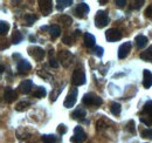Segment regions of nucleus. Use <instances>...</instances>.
<instances>
[{"instance_id": "obj_1", "label": "nucleus", "mask_w": 152, "mask_h": 143, "mask_svg": "<svg viewBox=\"0 0 152 143\" xmlns=\"http://www.w3.org/2000/svg\"><path fill=\"white\" fill-rule=\"evenodd\" d=\"M82 102L86 105V106H101L102 105V99L99 96H97L93 93H87L86 95H83L82 97Z\"/></svg>"}, {"instance_id": "obj_2", "label": "nucleus", "mask_w": 152, "mask_h": 143, "mask_svg": "<svg viewBox=\"0 0 152 143\" xmlns=\"http://www.w3.org/2000/svg\"><path fill=\"white\" fill-rule=\"evenodd\" d=\"M109 24V15L105 11H98L95 15V25L97 28H103Z\"/></svg>"}, {"instance_id": "obj_3", "label": "nucleus", "mask_w": 152, "mask_h": 143, "mask_svg": "<svg viewBox=\"0 0 152 143\" xmlns=\"http://www.w3.org/2000/svg\"><path fill=\"white\" fill-rule=\"evenodd\" d=\"M72 82L75 86H82L86 83V74L81 68H76L73 72V76H72Z\"/></svg>"}, {"instance_id": "obj_4", "label": "nucleus", "mask_w": 152, "mask_h": 143, "mask_svg": "<svg viewBox=\"0 0 152 143\" xmlns=\"http://www.w3.org/2000/svg\"><path fill=\"white\" fill-rule=\"evenodd\" d=\"M77 94H78V91L76 88H72V89L69 90V93H68V95L66 96V99H64V102H63V106L66 108H72L74 105L76 103V100H77Z\"/></svg>"}, {"instance_id": "obj_5", "label": "nucleus", "mask_w": 152, "mask_h": 143, "mask_svg": "<svg viewBox=\"0 0 152 143\" xmlns=\"http://www.w3.org/2000/svg\"><path fill=\"white\" fill-rule=\"evenodd\" d=\"M87 135L84 133V130L82 129V127H76L74 129V136H72L70 142L73 143H82L86 141Z\"/></svg>"}, {"instance_id": "obj_6", "label": "nucleus", "mask_w": 152, "mask_h": 143, "mask_svg": "<svg viewBox=\"0 0 152 143\" xmlns=\"http://www.w3.org/2000/svg\"><path fill=\"white\" fill-rule=\"evenodd\" d=\"M27 51H28L29 55H31L34 60H37V61H42L43 57H45V55H46V52H45L41 47H38V46L29 47Z\"/></svg>"}, {"instance_id": "obj_7", "label": "nucleus", "mask_w": 152, "mask_h": 143, "mask_svg": "<svg viewBox=\"0 0 152 143\" xmlns=\"http://www.w3.org/2000/svg\"><path fill=\"white\" fill-rule=\"evenodd\" d=\"M105 39L109 41V42H115V41H118L122 39V33L121 31L116 29V28H110L105 32Z\"/></svg>"}, {"instance_id": "obj_8", "label": "nucleus", "mask_w": 152, "mask_h": 143, "mask_svg": "<svg viewBox=\"0 0 152 143\" xmlns=\"http://www.w3.org/2000/svg\"><path fill=\"white\" fill-rule=\"evenodd\" d=\"M58 59H60V61L62 62V65H63L64 67H68V66L70 65V62H72L73 55H72V53H70L69 51L62 49V51H60V53H58Z\"/></svg>"}, {"instance_id": "obj_9", "label": "nucleus", "mask_w": 152, "mask_h": 143, "mask_svg": "<svg viewBox=\"0 0 152 143\" xmlns=\"http://www.w3.org/2000/svg\"><path fill=\"white\" fill-rule=\"evenodd\" d=\"M39 4H40V10H41L43 15L47 17V15H49L52 13V11H53V2L50 0H43V1L40 0Z\"/></svg>"}, {"instance_id": "obj_10", "label": "nucleus", "mask_w": 152, "mask_h": 143, "mask_svg": "<svg viewBox=\"0 0 152 143\" xmlns=\"http://www.w3.org/2000/svg\"><path fill=\"white\" fill-rule=\"evenodd\" d=\"M89 6L86 2H80L75 8V14L78 18H86L87 14L89 13Z\"/></svg>"}, {"instance_id": "obj_11", "label": "nucleus", "mask_w": 152, "mask_h": 143, "mask_svg": "<svg viewBox=\"0 0 152 143\" xmlns=\"http://www.w3.org/2000/svg\"><path fill=\"white\" fill-rule=\"evenodd\" d=\"M31 69H32V65L27 60L21 59L20 61H18V72H19V74H21V75L27 74Z\"/></svg>"}, {"instance_id": "obj_12", "label": "nucleus", "mask_w": 152, "mask_h": 143, "mask_svg": "<svg viewBox=\"0 0 152 143\" xmlns=\"http://www.w3.org/2000/svg\"><path fill=\"white\" fill-rule=\"evenodd\" d=\"M131 52V43L130 42H125L123 45H121V47L118 48V57L119 59H124L126 57L129 53Z\"/></svg>"}, {"instance_id": "obj_13", "label": "nucleus", "mask_w": 152, "mask_h": 143, "mask_svg": "<svg viewBox=\"0 0 152 143\" xmlns=\"http://www.w3.org/2000/svg\"><path fill=\"white\" fill-rule=\"evenodd\" d=\"M33 88V82L32 80H23L19 86V90L21 94H28Z\"/></svg>"}, {"instance_id": "obj_14", "label": "nucleus", "mask_w": 152, "mask_h": 143, "mask_svg": "<svg viewBox=\"0 0 152 143\" xmlns=\"http://www.w3.org/2000/svg\"><path fill=\"white\" fill-rule=\"evenodd\" d=\"M4 97H5V101H6V102L11 103V102H13V101L17 99V93H15V90L14 89H12V88L7 87V88L5 89Z\"/></svg>"}, {"instance_id": "obj_15", "label": "nucleus", "mask_w": 152, "mask_h": 143, "mask_svg": "<svg viewBox=\"0 0 152 143\" xmlns=\"http://www.w3.org/2000/svg\"><path fill=\"white\" fill-rule=\"evenodd\" d=\"M143 75H144V80H143V86L148 89V88H150L152 86V73L149 69H145L144 73H143Z\"/></svg>"}, {"instance_id": "obj_16", "label": "nucleus", "mask_w": 152, "mask_h": 143, "mask_svg": "<svg viewBox=\"0 0 152 143\" xmlns=\"http://www.w3.org/2000/svg\"><path fill=\"white\" fill-rule=\"evenodd\" d=\"M149 42V39L145 35H137L134 38V43L137 48H144Z\"/></svg>"}, {"instance_id": "obj_17", "label": "nucleus", "mask_w": 152, "mask_h": 143, "mask_svg": "<svg viewBox=\"0 0 152 143\" xmlns=\"http://www.w3.org/2000/svg\"><path fill=\"white\" fill-rule=\"evenodd\" d=\"M95 42H96V39L95 36L90 33H86L84 34V46L88 47V48H91L95 46Z\"/></svg>"}, {"instance_id": "obj_18", "label": "nucleus", "mask_w": 152, "mask_h": 143, "mask_svg": "<svg viewBox=\"0 0 152 143\" xmlns=\"http://www.w3.org/2000/svg\"><path fill=\"white\" fill-rule=\"evenodd\" d=\"M86 114H87V111H86V109L84 108H76L75 110L73 111V114H72V117L73 119H75V120H82V119H84L86 117Z\"/></svg>"}, {"instance_id": "obj_19", "label": "nucleus", "mask_w": 152, "mask_h": 143, "mask_svg": "<svg viewBox=\"0 0 152 143\" xmlns=\"http://www.w3.org/2000/svg\"><path fill=\"white\" fill-rule=\"evenodd\" d=\"M140 59H143L145 61H152V45L149 48H146V51L140 53Z\"/></svg>"}, {"instance_id": "obj_20", "label": "nucleus", "mask_w": 152, "mask_h": 143, "mask_svg": "<svg viewBox=\"0 0 152 143\" xmlns=\"http://www.w3.org/2000/svg\"><path fill=\"white\" fill-rule=\"evenodd\" d=\"M139 120H140L142 123L150 127V125H152V114H142Z\"/></svg>"}, {"instance_id": "obj_21", "label": "nucleus", "mask_w": 152, "mask_h": 143, "mask_svg": "<svg viewBox=\"0 0 152 143\" xmlns=\"http://www.w3.org/2000/svg\"><path fill=\"white\" fill-rule=\"evenodd\" d=\"M60 33H61V28H60L57 25H54V26H52V27L49 28V34H50V36H52L53 39L57 38V36L60 35Z\"/></svg>"}, {"instance_id": "obj_22", "label": "nucleus", "mask_w": 152, "mask_h": 143, "mask_svg": "<svg viewBox=\"0 0 152 143\" xmlns=\"http://www.w3.org/2000/svg\"><path fill=\"white\" fill-rule=\"evenodd\" d=\"M57 10H62L64 7H68L70 5H73V0H57Z\"/></svg>"}, {"instance_id": "obj_23", "label": "nucleus", "mask_w": 152, "mask_h": 143, "mask_svg": "<svg viewBox=\"0 0 152 143\" xmlns=\"http://www.w3.org/2000/svg\"><path fill=\"white\" fill-rule=\"evenodd\" d=\"M46 94H47V91H46V89L43 87H37L34 89L33 96H35V97H45Z\"/></svg>"}, {"instance_id": "obj_24", "label": "nucleus", "mask_w": 152, "mask_h": 143, "mask_svg": "<svg viewBox=\"0 0 152 143\" xmlns=\"http://www.w3.org/2000/svg\"><path fill=\"white\" fill-rule=\"evenodd\" d=\"M58 21H60V22H62L64 26H70V25L73 24V19L70 18L69 15H66V14L61 15V17L58 18Z\"/></svg>"}, {"instance_id": "obj_25", "label": "nucleus", "mask_w": 152, "mask_h": 143, "mask_svg": "<svg viewBox=\"0 0 152 143\" xmlns=\"http://www.w3.org/2000/svg\"><path fill=\"white\" fill-rule=\"evenodd\" d=\"M110 111L114 114V115H119L121 114V105L119 103H117V102H113L111 105H110Z\"/></svg>"}, {"instance_id": "obj_26", "label": "nucleus", "mask_w": 152, "mask_h": 143, "mask_svg": "<svg viewBox=\"0 0 152 143\" xmlns=\"http://www.w3.org/2000/svg\"><path fill=\"white\" fill-rule=\"evenodd\" d=\"M57 139L54 135H42V142L43 143H56Z\"/></svg>"}, {"instance_id": "obj_27", "label": "nucleus", "mask_w": 152, "mask_h": 143, "mask_svg": "<svg viewBox=\"0 0 152 143\" xmlns=\"http://www.w3.org/2000/svg\"><path fill=\"white\" fill-rule=\"evenodd\" d=\"M12 40H13V43H15V45L20 43L22 41V35H21V33L19 31H14V33L12 35Z\"/></svg>"}, {"instance_id": "obj_28", "label": "nucleus", "mask_w": 152, "mask_h": 143, "mask_svg": "<svg viewBox=\"0 0 152 143\" xmlns=\"http://www.w3.org/2000/svg\"><path fill=\"white\" fill-rule=\"evenodd\" d=\"M8 29H10V25H8V22H6V21H1V22H0V33L4 35V34H6V33L8 32Z\"/></svg>"}, {"instance_id": "obj_29", "label": "nucleus", "mask_w": 152, "mask_h": 143, "mask_svg": "<svg viewBox=\"0 0 152 143\" xmlns=\"http://www.w3.org/2000/svg\"><path fill=\"white\" fill-rule=\"evenodd\" d=\"M142 114H152V101H148V102L144 105Z\"/></svg>"}, {"instance_id": "obj_30", "label": "nucleus", "mask_w": 152, "mask_h": 143, "mask_svg": "<svg viewBox=\"0 0 152 143\" xmlns=\"http://www.w3.org/2000/svg\"><path fill=\"white\" fill-rule=\"evenodd\" d=\"M35 20H37V17H35L34 14H26V15H25V21H26V24H27L28 26L33 25Z\"/></svg>"}, {"instance_id": "obj_31", "label": "nucleus", "mask_w": 152, "mask_h": 143, "mask_svg": "<svg viewBox=\"0 0 152 143\" xmlns=\"http://www.w3.org/2000/svg\"><path fill=\"white\" fill-rule=\"evenodd\" d=\"M28 107H29V103H28V102L22 101V102H19V103L15 106V109H17L18 111H22V110H26Z\"/></svg>"}, {"instance_id": "obj_32", "label": "nucleus", "mask_w": 152, "mask_h": 143, "mask_svg": "<svg viewBox=\"0 0 152 143\" xmlns=\"http://www.w3.org/2000/svg\"><path fill=\"white\" fill-rule=\"evenodd\" d=\"M142 137L152 140V129H144L142 131Z\"/></svg>"}, {"instance_id": "obj_33", "label": "nucleus", "mask_w": 152, "mask_h": 143, "mask_svg": "<svg viewBox=\"0 0 152 143\" xmlns=\"http://www.w3.org/2000/svg\"><path fill=\"white\" fill-rule=\"evenodd\" d=\"M126 129H128V131H130L131 134H134V133H136V128H134V121H133V120L129 121V123L126 125Z\"/></svg>"}, {"instance_id": "obj_34", "label": "nucleus", "mask_w": 152, "mask_h": 143, "mask_svg": "<svg viewBox=\"0 0 152 143\" xmlns=\"http://www.w3.org/2000/svg\"><path fill=\"white\" fill-rule=\"evenodd\" d=\"M62 42H64L66 45H73L74 43V39L72 38V36H68V35H66V36H63L62 38Z\"/></svg>"}, {"instance_id": "obj_35", "label": "nucleus", "mask_w": 152, "mask_h": 143, "mask_svg": "<svg viewBox=\"0 0 152 143\" xmlns=\"http://www.w3.org/2000/svg\"><path fill=\"white\" fill-rule=\"evenodd\" d=\"M103 52H104V49H103V47H99V46H97L94 48V53L98 56V57H102L103 56Z\"/></svg>"}, {"instance_id": "obj_36", "label": "nucleus", "mask_w": 152, "mask_h": 143, "mask_svg": "<svg viewBox=\"0 0 152 143\" xmlns=\"http://www.w3.org/2000/svg\"><path fill=\"white\" fill-rule=\"evenodd\" d=\"M67 127L64 125H60L58 127H57V133L60 134V135H63V134H66L67 133Z\"/></svg>"}, {"instance_id": "obj_37", "label": "nucleus", "mask_w": 152, "mask_h": 143, "mask_svg": "<svg viewBox=\"0 0 152 143\" xmlns=\"http://www.w3.org/2000/svg\"><path fill=\"white\" fill-rule=\"evenodd\" d=\"M49 65H50L53 68H57V67H58V62L56 61V59H54V57H50V59H49Z\"/></svg>"}, {"instance_id": "obj_38", "label": "nucleus", "mask_w": 152, "mask_h": 143, "mask_svg": "<svg viewBox=\"0 0 152 143\" xmlns=\"http://www.w3.org/2000/svg\"><path fill=\"white\" fill-rule=\"evenodd\" d=\"M61 93V89H57V90H54L53 89V91H52V101H55L56 100V97L58 96V94Z\"/></svg>"}, {"instance_id": "obj_39", "label": "nucleus", "mask_w": 152, "mask_h": 143, "mask_svg": "<svg viewBox=\"0 0 152 143\" xmlns=\"http://www.w3.org/2000/svg\"><path fill=\"white\" fill-rule=\"evenodd\" d=\"M145 15H146L148 18H152V4L146 8V11H145Z\"/></svg>"}, {"instance_id": "obj_40", "label": "nucleus", "mask_w": 152, "mask_h": 143, "mask_svg": "<svg viewBox=\"0 0 152 143\" xmlns=\"http://www.w3.org/2000/svg\"><path fill=\"white\" fill-rule=\"evenodd\" d=\"M143 4H144L143 0H140V1H134V2H133V6H131V7H132V8H140Z\"/></svg>"}, {"instance_id": "obj_41", "label": "nucleus", "mask_w": 152, "mask_h": 143, "mask_svg": "<svg viewBox=\"0 0 152 143\" xmlns=\"http://www.w3.org/2000/svg\"><path fill=\"white\" fill-rule=\"evenodd\" d=\"M125 4H126V1H125V0H117V1H116L117 7H119V8L124 7V5H125Z\"/></svg>"}, {"instance_id": "obj_42", "label": "nucleus", "mask_w": 152, "mask_h": 143, "mask_svg": "<svg viewBox=\"0 0 152 143\" xmlns=\"http://www.w3.org/2000/svg\"><path fill=\"white\" fill-rule=\"evenodd\" d=\"M29 40H31L32 42H35V36L31 35V36H29Z\"/></svg>"}]
</instances>
